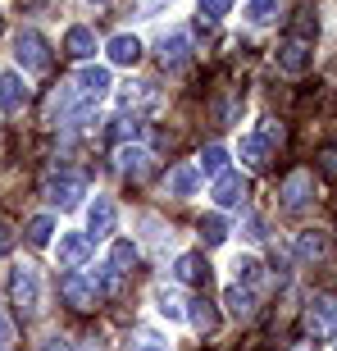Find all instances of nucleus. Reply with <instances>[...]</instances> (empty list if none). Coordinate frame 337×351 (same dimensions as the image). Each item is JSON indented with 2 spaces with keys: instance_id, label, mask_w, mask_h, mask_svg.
<instances>
[{
  "instance_id": "obj_1",
  "label": "nucleus",
  "mask_w": 337,
  "mask_h": 351,
  "mask_svg": "<svg viewBox=\"0 0 337 351\" xmlns=\"http://www.w3.org/2000/svg\"><path fill=\"white\" fill-rule=\"evenodd\" d=\"M14 55H18V64H23L27 73H46V69H51V46H46V37L32 32V27H23V32L14 37Z\"/></svg>"
},
{
  "instance_id": "obj_2",
  "label": "nucleus",
  "mask_w": 337,
  "mask_h": 351,
  "mask_svg": "<svg viewBox=\"0 0 337 351\" xmlns=\"http://www.w3.org/2000/svg\"><path fill=\"white\" fill-rule=\"evenodd\" d=\"M60 297H64L68 311H78V315L101 306V292H96V283H91V278H82L78 269H68L64 278H60Z\"/></svg>"
},
{
  "instance_id": "obj_3",
  "label": "nucleus",
  "mask_w": 337,
  "mask_h": 351,
  "mask_svg": "<svg viewBox=\"0 0 337 351\" xmlns=\"http://www.w3.org/2000/svg\"><path fill=\"white\" fill-rule=\"evenodd\" d=\"M10 292H14V306H18V315H37L41 311V278L32 265H18L10 278Z\"/></svg>"
},
{
  "instance_id": "obj_4",
  "label": "nucleus",
  "mask_w": 337,
  "mask_h": 351,
  "mask_svg": "<svg viewBox=\"0 0 337 351\" xmlns=\"http://www.w3.org/2000/svg\"><path fill=\"white\" fill-rule=\"evenodd\" d=\"M305 328H310L314 342H333L337 338V301L314 297L310 306H305Z\"/></svg>"
},
{
  "instance_id": "obj_5",
  "label": "nucleus",
  "mask_w": 337,
  "mask_h": 351,
  "mask_svg": "<svg viewBox=\"0 0 337 351\" xmlns=\"http://www.w3.org/2000/svg\"><path fill=\"white\" fill-rule=\"evenodd\" d=\"M46 196H51L55 206H78L82 196H87V178L82 173H55L51 182H46Z\"/></svg>"
},
{
  "instance_id": "obj_6",
  "label": "nucleus",
  "mask_w": 337,
  "mask_h": 351,
  "mask_svg": "<svg viewBox=\"0 0 337 351\" xmlns=\"http://www.w3.org/2000/svg\"><path fill=\"white\" fill-rule=\"evenodd\" d=\"M310 64H314V51L305 46V41L287 37L283 46H278V69H283V73H292V78H301V73H305Z\"/></svg>"
},
{
  "instance_id": "obj_7",
  "label": "nucleus",
  "mask_w": 337,
  "mask_h": 351,
  "mask_svg": "<svg viewBox=\"0 0 337 351\" xmlns=\"http://www.w3.org/2000/svg\"><path fill=\"white\" fill-rule=\"evenodd\" d=\"M283 210H292V215H297V210H305L314 201V178L310 173H292V178L283 182Z\"/></svg>"
},
{
  "instance_id": "obj_8",
  "label": "nucleus",
  "mask_w": 337,
  "mask_h": 351,
  "mask_svg": "<svg viewBox=\"0 0 337 351\" xmlns=\"http://www.w3.org/2000/svg\"><path fill=\"white\" fill-rule=\"evenodd\" d=\"M73 87H78V96H82L87 105H96V101L105 96V91L114 87V82H110V69H101V64H87V69L78 73V82H73Z\"/></svg>"
},
{
  "instance_id": "obj_9",
  "label": "nucleus",
  "mask_w": 337,
  "mask_h": 351,
  "mask_svg": "<svg viewBox=\"0 0 337 351\" xmlns=\"http://www.w3.org/2000/svg\"><path fill=\"white\" fill-rule=\"evenodd\" d=\"M173 278L178 283H210V265H205V256L201 251H182L178 261H173Z\"/></svg>"
},
{
  "instance_id": "obj_10",
  "label": "nucleus",
  "mask_w": 337,
  "mask_h": 351,
  "mask_svg": "<svg viewBox=\"0 0 337 351\" xmlns=\"http://www.w3.org/2000/svg\"><path fill=\"white\" fill-rule=\"evenodd\" d=\"M55 256H60V265H64V269H78V265H87V256H91V237L87 233H64Z\"/></svg>"
},
{
  "instance_id": "obj_11",
  "label": "nucleus",
  "mask_w": 337,
  "mask_h": 351,
  "mask_svg": "<svg viewBox=\"0 0 337 351\" xmlns=\"http://www.w3.org/2000/svg\"><path fill=\"white\" fill-rule=\"evenodd\" d=\"M87 233L91 237H110V233H114V201H110V196H96V201H91Z\"/></svg>"
},
{
  "instance_id": "obj_12",
  "label": "nucleus",
  "mask_w": 337,
  "mask_h": 351,
  "mask_svg": "<svg viewBox=\"0 0 337 351\" xmlns=\"http://www.w3.org/2000/svg\"><path fill=\"white\" fill-rule=\"evenodd\" d=\"M23 105H27L23 78H18V73H0V110H5V114H18Z\"/></svg>"
},
{
  "instance_id": "obj_13",
  "label": "nucleus",
  "mask_w": 337,
  "mask_h": 351,
  "mask_svg": "<svg viewBox=\"0 0 337 351\" xmlns=\"http://www.w3.org/2000/svg\"><path fill=\"white\" fill-rule=\"evenodd\" d=\"M187 55H192L187 32H168V37L160 41V64H164V69H182V64H187Z\"/></svg>"
},
{
  "instance_id": "obj_14",
  "label": "nucleus",
  "mask_w": 337,
  "mask_h": 351,
  "mask_svg": "<svg viewBox=\"0 0 337 351\" xmlns=\"http://www.w3.org/2000/svg\"><path fill=\"white\" fill-rule=\"evenodd\" d=\"M269 151H273V146L264 142L260 132H247V137H242V146H237V156H242V165H247V169H264V165H269Z\"/></svg>"
},
{
  "instance_id": "obj_15",
  "label": "nucleus",
  "mask_w": 337,
  "mask_h": 351,
  "mask_svg": "<svg viewBox=\"0 0 337 351\" xmlns=\"http://www.w3.org/2000/svg\"><path fill=\"white\" fill-rule=\"evenodd\" d=\"M151 169V151L146 146H118V173L123 178H142Z\"/></svg>"
},
{
  "instance_id": "obj_16",
  "label": "nucleus",
  "mask_w": 337,
  "mask_h": 351,
  "mask_svg": "<svg viewBox=\"0 0 337 351\" xmlns=\"http://www.w3.org/2000/svg\"><path fill=\"white\" fill-rule=\"evenodd\" d=\"M164 187H168V196H192L201 187V169L196 165H178V169H168Z\"/></svg>"
},
{
  "instance_id": "obj_17",
  "label": "nucleus",
  "mask_w": 337,
  "mask_h": 351,
  "mask_svg": "<svg viewBox=\"0 0 337 351\" xmlns=\"http://www.w3.org/2000/svg\"><path fill=\"white\" fill-rule=\"evenodd\" d=\"M242 196H247V187H242L237 173H219V178H214V206L233 210V206H242Z\"/></svg>"
},
{
  "instance_id": "obj_18",
  "label": "nucleus",
  "mask_w": 337,
  "mask_h": 351,
  "mask_svg": "<svg viewBox=\"0 0 337 351\" xmlns=\"http://www.w3.org/2000/svg\"><path fill=\"white\" fill-rule=\"evenodd\" d=\"M223 306H228V315H233V319H251V315H255V292H251V287H242V283H233L228 292H223Z\"/></svg>"
},
{
  "instance_id": "obj_19",
  "label": "nucleus",
  "mask_w": 337,
  "mask_h": 351,
  "mask_svg": "<svg viewBox=\"0 0 337 351\" xmlns=\"http://www.w3.org/2000/svg\"><path fill=\"white\" fill-rule=\"evenodd\" d=\"M155 101H160V91L151 87V82H132V87L118 91V105H123V110H151Z\"/></svg>"
},
{
  "instance_id": "obj_20",
  "label": "nucleus",
  "mask_w": 337,
  "mask_h": 351,
  "mask_svg": "<svg viewBox=\"0 0 337 351\" xmlns=\"http://www.w3.org/2000/svg\"><path fill=\"white\" fill-rule=\"evenodd\" d=\"M297 256L301 261H324L328 256V233L324 228H305V233L297 237Z\"/></svg>"
},
{
  "instance_id": "obj_21",
  "label": "nucleus",
  "mask_w": 337,
  "mask_h": 351,
  "mask_svg": "<svg viewBox=\"0 0 337 351\" xmlns=\"http://www.w3.org/2000/svg\"><path fill=\"white\" fill-rule=\"evenodd\" d=\"M142 60V41L132 37V32H118L110 41V64H137Z\"/></svg>"
},
{
  "instance_id": "obj_22",
  "label": "nucleus",
  "mask_w": 337,
  "mask_h": 351,
  "mask_svg": "<svg viewBox=\"0 0 337 351\" xmlns=\"http://www.w3.org/2000/svg\"><path fill=\"white\" fill-rule=\"evenodd\" d=\"M64 51L73 55V60L96 55V37H91V27H68V32H64Z\"/></svg>"
},
{
  "instance_id": "obj_23",
  "label": "nucleus",
  "mask_w": 337,
  "mask_h": 351,
  "mask_svg": "<svg viewBox=\"0 0 337 351\" xmlns=\"http://www.w3.org/2000/svg\"><path fill=\"white\" fill-rule=\"evenodd\" d=\"M155 306H160L164 319H182V315H187V301H182L178 287H155Z\"/></svg>"
},
{
  "instance_id": "obj_24",
  "label": "nucleus",
  "mask_w": 337,
  "mask_h": 351,
  "mask_svg": "<svg viewBox=\"0 0 337 351\" xmlns=\"http://www.w3.org/2000/svg\"><path fill=\"white\" fill-rule=\"evenodd\" d=\"M132 265H137V247L132 242H114L110 247V269L123 278V274H132Z\"/></svg>"
},
{
  "instance_id": "obj_25",
  "label": "nucleus",
  "mask_w": 337,
  "mask_h": 351,
  "mask_svg": "<svg viewBox=\"0 0 337 351\" xmlns=\"http://www.w3.org/2000/svg\"><path fill=\"white\" fill-rule=\"evenodd\" d=\"M196 169L210 173V178L228 173V151H223V146H205V151H201V165H196Z\"/></svg>"
},
{
  "instance_id": "obj_26",
  "label": "nucleus",
  "mask_w": 337,
  "mask_h": 351,
  "mask_svg": "<svg viewBox=\"0 0 337 351\" xmlns=\"http://www.w3.org/2000/svg\"><path fill=\"white\" fill-rule=\"evenodd\" d=\"M292 37L305 41V46L319 37V19H314V10H297V19H292Z\"/></svg>"
},
{
  "instance_id": "obj_27",
  "label": "nucleus",
  "mask_w": 337,
  "mask_h": 351,
  "mask_svg": "<svg viewBox=\"0 0 337 351\" xmlns=\"http://www.w3.org/2000/svg\"><path fill=\"white\" fill-rule=\"evenodd\" d=\"M283 14V0H247V19L251 23H273Z\"/></svg>"
},
{
  "instance_id": "obj_28",
  "label": "nucleus",
  "mask_w": 337,
  "mask_h": 351,
  "mask_svg": "<svg viewBox=\"0 0 337 351\" xmlns=\"http://www.w3.org/2000/svg\"><path fill=\"white\" fill-rule=\"evenodd\" d=\"M233 269H237V283L255 292V283H260V274H264V265H260L255 256H237V265H233Z\"/></svg>"
},
{
  "instance_id": "obj_29",
  "label": "nucleus",
  "mask_w": 337,
  "mask_h": 351,
  "mask_svg": "<svg viewBox=\"0 0 337 351\" xmlns=\"http://www.w3.org/2000/svg\"><path fill=\"white\" fill-rule=\"evenodd\" d=\"M223 237H228V223H223V215H205V219H201V242H205V247H219Z\"/></svg>"
},
{
  "instance_id": "obj_30",
  "label": "nucleus",
  "mask_w": 337,
  "mask_h": 351,
  "mask_svg": "<svg viewBox=\"0 0 337 351\" xmlns=\"http://www.w3.org/2000/svg\"><path fill=\"white\" fill-rule=\"evenodd\" d=\"M187 306H192V311H187V315H192V324L201 328V333H210V328L219 324V315L210 311V301H187Z\"/></svg>"
},
{
  "instance_id": "obj_31",
  "label": "nucleus",
  "mask_w": 337,
  "mask_h": 351,
  "mask_svg": "<svg viewBox=\"0 0 337 351\" xmlns=\"http://www.w3.org/2000/svg\"><path fill=\"white\" fill-rule=\"evenodd\" d=\"M51 233H55L51 215H37V219L27 223V242H32V247H46V242H51Z\"/></svg>"
},
{
  "instance_id": "obj_32",
  "label": "nucleus",
  "mask_w": 337,
  "mask_h": 351,
  "mask_svg": "<svg viewBox=\"0 0 337 351\" xmlns=\"http://www.w3.org/2000/svg\"><path fill=\"white\" fill-rule=\"evenodd\" d=\"M233 0H196V14H201V23H219L223 14H228Z\"/></svg>"
},
{
  "instance_id": "obj_33",
  "label": "nucleus",
  "mask_w": 337,
  "mask_h": 351,
  "mask_svg": "<svg viewBox=\"0 0 337 351\" xmlns=\"http://www.w3.org/2000/svg\"><path fill=\"white\" fill-rule=\"evenodd\" d=\"M128 351H168V347L155 338V333H146V328H142V333H132V338H128Z\"/></svg>"
},
{
  "instance_id": "obj_34",
  "label": "nucleus",
  "mask_w": 337,
  "mask_h": 351,
  "mask_svg": "<svg viewBox=\"0 0 337 351\" xmlns=\"http://www.w3.org/2000/svg\"><path fill=\"white\" fill-rule=\"evenodd\" d=\"M114 137H118L123 146L137 142V137H142V123H137V119H114Z\"/></svg>"
},
{
  "instance_id": "obj_35",
  "label": "nucleus",
  "mask_w": 337,
  "mask_h": 351,
  "mask_svg": "<svg viewBox=\"0 0 337 351\" xmlns=\"http://www.w3.org/2000/svg\"><path fill=\"white\" fill-rule=\"evenodd\" d=\"M260 137L269 146H283V123H273V119H264V128H260Z\"/></svg>"
},
{
  "instance_id": "obj_36",
  "label": "nucleus",
  "mask_w": 337,
  "mask_h": 351,
  "mask_svg": "<svg viewBox=\"0 0 337 351\" xmlns=\"http://www.w3.org/2000/svg\"><path fill=\"white\" fill-rule=\"evenodd\" d=\"M319 169H324L328 178H337V146H328L324 156H319Z\"/></svg>"
},
{
  "instance_id": "obj_37",
  "label": "nucleus",
  "mask_w": 337,
  "mask_h": 351,
  "mask_svg": "<svg viewBox=\"0 0 337 351\" xmlns=\"http://www.w3.org/2000/svg\"><path fill=\"white\" fill-rule=\"evenodd\" d=\"M10 251H14V228L0 223V256H10Z\"/></svg>"
},
{
  "instance_id": "obj_38",
  "label": "nucleus",
  "mask_w": 337,
  "mask_h": 351,
  "mask_svg": "<svg viewBox=\"0 0 337 351\" xmlns=\"http://www.w3.org/2000/svg\"><path fill=\"white\" fill-rule=\"evenodd\" d=\"M41 351H73V342H64V338H51Z\"/></svg>"
},
{
  "instance_id": "obj_39",
  "label": "nucleus",
  "mask_w": 337,
  "mask_h": 351,
  "mask_svg": "<svg viewBox=\"0 0 337 351\" xmlns=\"http://www.w3.org/2000/svg\"><path fill=\"white\" fill-rule=\"evenodd\" d=\"M10 342V324H5V315H0V347Z\"/></svg>"
},
{
  "instance_id": "obj_40",
  "label": "nucleus",
  "mask_w": 337,
  "mask_h": 351,
  "mask_svg": "<svg viewBox=\"0 0 337 351\" xmlns=\"http://www.w3.org/2000/svg\"><path fill=\"white\" fill-rule=\"evenodd\" d=\"M292 351H319V342H301V347H292Z\"/></svg>"
},
{
  "instance_id": "obj_41",
  "label": "nucleus",
  "mask_w": 337,
  "mask_h": 351,
  "mask_svg": "<svg viewBox=\"0 0 337 351\" xmlns=\"http://www.w3.org/2000/svg\"><path fill=\"white\" fill-rule=\"evenodd\" d=\"M96 5H110V0H96Z\"/></svg>"
}]
</instances>
